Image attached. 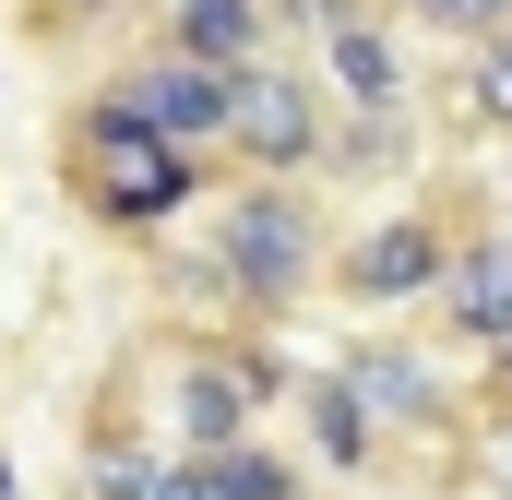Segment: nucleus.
Segmentation results:
<instances>
[{"label": "nucleus", "mask_w": 512, "mask_h": 500, "mask_svg": "<svg viewBox=\"0 0 512 500\" xmlns=\"http://www.w3.org/2000/svg\"><path fill=\"white\" fill-rule=\"evenodd\" d=\"M334 381L370 405V429L382 441H453L465 429V381L429 358V334H405V322H370V334H346L334 346Z\"/></svg>", "instance_id": "nucleus-4"}, {"label": "nucleus", "mask_w": 512, "mask_h": 500, "mask_svg": "<svg viewBox=\"0 0 512 500\" xmlns=\"http://www.w3.org/2000/svg\"><path fill=\"white\" fill-rule=\"evenodd\" d=\"M405 167H417V108H334L310 179H322V191H382Z\"/></svg>", "instance_id": "nucleus-10"}, {"label": "nucleus", "mask_w": 512, "mask_h": 500, "mask_svg": "<svg viewBox=\"0 0 512 500\" xmlns=\"http://www.w3.org/2000/svg\"><path fill=\"white\" fill-rule=\"evenodd\" d=\"M0 500H24V477H12V453H0Z\"/></svg>", "instance_id": "nucleus-19"}, {"label": "nucleus", "mask_w": 512, "mask_h": 500, "mask_svg": "<svg viewBox=\"0 0 512 500\" xmlns=\"http://www.w3.org/2000/svg\"><path fill=\"white\" fill-rule=\"evenodd\" d=\"M143 500H215V489L191 477V453H167V477H155V489H143Z\"/></svg>", "instance_id": "nucleus-17"}, {"label": "nucleus", "mask_w": 512, "mask_h": 500, "mask_svg": "<svg viewBox=\"0 0 512 500\" xmlns=\"http://www.w3.org/2000/svg\"><path fill=\"white\" fill-rule=\"evenodd\" d=\"M191 477L215 500H310V465L274 441V429H239V441H215V453H191Z\"/></svg>", "instance_id": "nucleus-12"}, {"label": "nucleus", "mask_w": 512, "mask_h": 500, "mask_svg": "<svg viewBox=\"0 0 512 500\" xmlns=\"http://www.w3.org/2000/svg\"><path fill=\"white\" fill-rule=\"evenodd\" d=\"M453 227L465 215H441V203H382L370 227H346L334 239V262H322V286L346 298V310H417L429 286H441V262H453Z\"/></svg>", "instance_id": "nucleus-5"}, {"label": "nucleus", "mask_w": 512, "mask_h": 500, "mask_svg": "<svg viewBox=\"0 0 512 500\" xmlns=\"http://www.w3.org/2000/svg\"><path fill=\"white\" fill-rule=\"evenodd\" d=\"M286 405H298V465H310V477H346V489H358V477L393 453L382 429H370V405H358L334 370H298V381H286Z\"/></svg>", "instance_id": "nucleus-9"}, {"label": "nucleus", "mask_w": 512, "mask_h": 500, "mask_svg": "<svg viewBox=\"0 0 512 500\" xmlns=\"http://www.w3.org/2000/svg\"><path fill=\"white\" fill-rule=\"evenodd\" d=\"M155 36L179 48V60H215V72H239L274 48V0H155Z\"/></svg>", "instance_id": "nucleus-11"}, {"label": "nucleus", "mask_w": 512, "mask_h": 500, "mask_svg": "<svg viewBox=\"0 0 512 500\" xmlns=\"http://www.w3.org/2000/svg\"><path fill=\"white\" fill-rule=\"evenodd\" d=\"M310 72L334 84V108H417V60H405V36H393V12H346L322 48H310Z\"/></svg>", "instance_id": "nucleus-8"}, {"label": "nucleus", "mask_w": 512, "mask_h": 500, "mask_svg": "<svg viewBox=\"0 0 512 500\" xmlns=\"http://www.w3.org/2000/svg\"><path fill=\"white\" fill-rule=\"evenodd\" d=\"M155 477H167V441H143L131 417H96L72 453V500H143Z\"/></svg>", "instance_id": "nucleus-13"}, {"label": "nucleus", "mask_w": 512, "mask_h": 500, "mask_svg": "<svg viewBox=\"0 0 512 500\" xmlns=\"http://www.w3.org/2000/svg\"><path fill=\"white\" fill-rule=\"evenodd\" d=\"M489 465H501V477H512V417H501V429H489Z\"/></svg>", "instance_id": "nucleus-18"}, {"label": "nucleus", "mask_w": 512, "mask_h": 500, "mask_svg": "<svg viewBox=\"0 0 512 500\" xmlns=\"http://www.w3.org/2000/svg\"><path fill=\"white\" fill-rule=\"evenodd\" d=\"M334 262V191L322 179H227L215 227L179 262V298L227 310V322H286Z\"/></svg>", "instance_id": "nucleus-1"}, {"label": "nucleus", "mask_w": 512, "mask_h": 500, "mask_svg": "<svg viewBox=\"0 0 512 500\" xmlns=\"http://www.w3.org/2000/svg\"><path fill=\"white\" fill-rule=\"evenodd\" d=\"M108 84H120V96L167 131V143L215 155V131H227V72H215V60H179L167 36H143V48H120V60H108Z\"/></svg>", "instance_id": "nucleus-7"}, {"label": "nucleus", "mask_w": 512, "mask_h": 500, "mask_svg": "<svg viewBox=\"0 0 512 500\" xmlns=\"http://www.w3.org/2000/svg\"><path fill=\"white\" fill-rule=\"evenodd\" d=\"M465 120L512 131V24H477L465 36Z\"/></svg>", "instance_id": "nucleus-14"}, {"label": "nucleus", "mask_w": 512, "mask_h": 500, "mask_svg": "<svg viewBox=\"0 0 512 500\" xmlns=\"http://www.w3.org/2000/svg\"><path fill=\"white\" fill-rule=\"evenodd\" d=\"M417 310H429L441 346L501 358V346H512V215H465V227H453V262H441V286H429Z\"/></svg>", "instance_id": "nucleus-6"}, {"label": "nucleus", "mask_w": 512, "mask_h": 500, "mask_svg": "<svg viewBox=\"0 0 512 500\" xmlns=\"http://www.w3.org/2000/svg\"><path fill=\"white\" fill-rule=\"evenodd\" d=\"M346 12H370V0H274V48H322Z\"/></svg>", "instance_id": "nucleus-15"}, {"label": "nucleus", "mask_w": 512, "mask_h": 500, "mask_svg": "<svg viewBox=\"0 0 512 500\" xmlns=\"http://www.w3.org/2000/svg\"><path fill=\"white\" fill-rule=\"evenodd\" d=\"M405 24H429V36H477V24H512V0H417Z\"/></svg>", "instance_id": "nucleus-16"}, {"label": "nucleus", "mask_w": 512, "mask_h": 500, "mask_svg": "<svg viewBox=\"0 0 512 500\" xmlns=\"http://www.w3.org/2000/svg\"><path fill=\"white\" fill-rule=\"evenodd\" d=\"M143 12H155V0H143Z\"/></svg>", "instance_id": "nucleus-20"}, {"label": "nucleus", "mask_w": 512, "mask_h": 500, "mask_svg": "<svg viewBox=\"0 0 512 500\" xmlns=\"http://www.w3.org/2000/svg\"><path fill=\"white\" fill-rule=\"evenodd\" d=\"M60 191H72V215H84L96 239L155 250L179 215L215 203V155H191V143H143V155H108V167H72Z\"/></svg>", "instance_id": "nucleus-3"}, {"label": "nucleus", "mask_w": 512, "mask_h": 500, "mask_svg": "<svg viewBox=\"0 0 512 500\" xmlns=\"http://www.w3.org/2000/svg\"><path fill=\"white\" fill-rule=\"evenodd\" d=\"M322 131H334V84H322L298 48H262V60L227 72L215 167H227V179H310V167H322Z\"/></svg>", "instance_id": "nucleus-2"}]
</instances>
